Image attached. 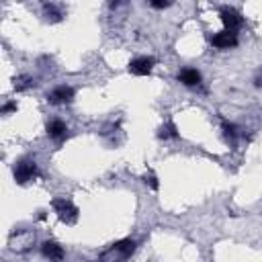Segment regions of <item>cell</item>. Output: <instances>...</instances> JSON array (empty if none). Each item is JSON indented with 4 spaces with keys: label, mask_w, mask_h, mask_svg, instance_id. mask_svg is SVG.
I'll return each instance as SVG.
<instances>
[{
    "label": "cell",
    "mask_w": 262,
    "mask_h": 262,
    "mask_svg": "<svg viewBox=\"0 0 262 262\" xmlns=\"http://www.w3.org/2000/svg\"><path fill=\"white\" fill-rule=\"evenodd\" d=\"M133 252H135V239L125 237L115 242L108 250H104L96 262H125L127 258H131Z\"/></svg>",
    "instance_id": "obj_1"
},
{
    "label": "cell",
    "mask_w": 262,
    "mask_h": 262,
    "mask_svg": "<svg viewBox=\"0 0 262 262\" xmlns=\"http://www.w3.org/2000/svg\"><path fill=\"white\" fill-rule=\"evenodd\" d=\"M35 244V231L33 229H16L8 237V248L16 254H25Z\"/></svg>",
    "instance_id": "obj_2"
},
{
    "label": "cell",
    "mask_w": 262,
    "mask_h": 262,
    "mask_svg": "<svg viewBox=\"0 0 262 262\" xmlns=\"http://www.w3.org/2000/svg\"><path fill=\"white\" fill-rule=\"evenodd\" d=\"M12 176L16 184H29L31 180H35L39 176V168L35 160H20L14 164L12 168Z\"/></svg>",
    "instance_id": "obj_3"
},
{
    "label": "cell",
    "mask_w": 262,
    "mask_h": 262,
    "mask_svg": "<svg viewBox=\"0 0 262 262\" xmlns=\"http://www.w3.org/2000/svg\"><path fill=\"white\" fill-rule=\"evenodd\" d=\"M51 207H53V211L57 213V217H59L63 223L74 225V223L78 221L80 211H78V207H76L70 199H66V196H61V199H53V201H51Z\"/></svg>",
    "instance_id": "obj_4"
},
{
    "label": "cell",
    "mask_w": 262,
    "mask_h": 262,
    "mask_svg": "<svg viewBox=\"0 0 262 262\" xmlns=\"http://www.w3.org/2000/svg\"><path fill=\"white\" fill-rule=\"evenodd\" d=\"M74 94L76 92H74L72 86L61 84V86H55L53 90L47 92V102L49 104H70L74 100Z\"/></svg>",
    "instance_id": "obj_5"
},
{
    "label": "cell",
    "mask_w": 262,
    "mask_h": 262,
    "mask_svg": "<svg viewBox=\"0 0 262 262\" xmlns=\"http://www.w3.org/2000/svg\"><path fill=\"white\" fill-rule=\"evenodd\" d=\"M156 66V59L149 57V55H139V57H133L129 61V72L133 76H149L151 70Z\"/></svg>",
    "instance_id": "obj_6"
},
{
    "label": "cell",
    "mask_w": 262,
    "mask_h": 262,
    "mask_svg": "<svg viewBox=\"0 0 262 262\" xmlns=\"http://www.w3.org/2000/svg\"><path fill=\"white\" fill-rule=\"evenodd\" d=\"M219 16H221V23L225 25V31L235 33L242 27V14L235 8H231V6H223L219 10Z\"/></svg>",
    "instance_id": "obj_7"
},
{
    "label": "cell",
    "mask_w": 262,
    "mask_h": 262,
    "mask_svg": "<svg viewBox=\"0 0 262 262\" xmlns=\"http://www.w3.org/2000/svg\"><path fill=\"white\" fill-rule=\"evenodd\" d=\"M41 254H43V258L49 260V262H61V260L66 258L63 248H61L55 239H47V242H43V244H41Z\"/></svg>",
    "instance_id": "obj_8"
},
{
    "label": "cell",
    "mask_w": 262,
    "mask_h": 262,
    "mask_svg": "<svg viewBox=\"0 0 262 262\" xmlns=\"http://www.w3.org/2000/svg\"><path fill=\"white\" fill-rule=\"evenodd\" d=\"M211 45L215 49H231L237 45V35L231 33V31H221V33H215L211 37Z\"/></svg>",
    "instance_id": "obj_9"
},
{
    "label": "cell",
    "mask_w": 262,
    "mask_h": 262,
    "mask_svg": "<svg viewBox=\"0 0 262 262\" xmlns=\"http://www.w3.org/2000/svg\"><path fill=\"white\" fill-rule=\"evenodd\" d=\"M45 131H47V135H49L51 139L61 141V139L68 135V125H66L61 119H51V121H47Z\"/></svg>",
    "instance_id": "obj_10"
},
{
    "label": "cell",
    "mask_w": 262,
    "mask_h": 262,
    "mask_svg": "<svg viewBox=\"0 0 262 262\" xmlns=\"http://www.w3.org/2000/svg\"><path fill=\"white\" fill-rule=\"evenodd\" d=\"M178 82L184 86H199L201 84V72L194 68H184L178 72Z\"/></svg>",
    "instance_id": "obj_11"
},
{
    "label": "cell",
    "mask_w": 262,
    "mask_h": 262,
    "mask_svg": "<svg viewBox=\"0 0 262 262\" xmlns=\"http://www.w3.org/2000/svg\"><path fill=\"white\" fill-rule=\"evenodd\" d=\"M61 16H63V12H61V8L57 4H53V2H45L43 4V18L47 23H59Z\"/></svg>",
    "instance_id": "obj_12"
},
{
    "label": "cell",
    "mask_w": 262,
    "mask_h": 262,
    "mask_svg": "<svg viewBox=\"0 0 262 262\" xmlns=\"http://www.w3.org/2000/svg\"><path fill=\"white\" fill-rule=\"evenodd\" d=\"M221 131H223V137L229 141V143H235L237 141V137H239V129L233 125V123H229V121H221Z\"/></svg>",
    "instance_id": "obj_13"
},
{
    "label": "cell",
    "mask_w": 262,
    "mask_h": 262,
    "mask_svg": "<svg viewBox=\"0 0 262 262\" xmlns=\"http://www.w3.org/2000/svg\"><path fill=\"white\" fill-rule=\"evenodd\" d=\"M158 137H160V139H174V137H178V129H176V125H174L172 121L164 123V125L158 129Z\"/></svg>",
    "instance_id": "obj_14"
},
{
    "label": "cell",
    "mask_w": 262,
    "mask_h": 262,
    "mask_svg": "<svg viewBox=\"0 0 262 262\" xmlns=\"http://www.w3.org/2000/svg\"><path fill=\"white\" fill-rule=\"evenodd\" d=\"M35 82H33L31 76H18V78H14V90H25V88H29Z\"/></svg>",
    "instance_id": "obj_15"
},
{
    "label": "cell",
    "mask_w": 262,
    "mask_h": 262,
    "mask_svg": "<svg viewBox=\"0 0 262 262\" xmlns=\"http://www.w3.org/2000/svg\"><path fill=\"white\" fill-rule=\"evenodd\" d=\"M143 182H145V184H149V186H151L154 190H158V178H156V176H154L151 172L143 176Z\"/></svg>",
    "instance_id": "obj_16"
},
{
    "label": "cell",
    "mask_w": 262,
    "mask_h": 262,
    "mask_svg": "<svg viewBox=\"0 0 262 262\" xmlns=\"http://www.w3.org/2000/svg\"><path fill=\"white\" fill-rule=\"evenodd\" d=\"M10 111H16V102H6V104L2 106V111H0V113H2V115H8Z\"/></svg>",
    "instance_id": "obj_17"
},
{
    "label": "cell",
    "mask_w": 262,
    "mask_h": 262,
    "mask_svg": "<svg viewBox=\"0 0 262 262\" xmlns=\"http://www.w3.org/2000/svg\"><path fill=\"white\" fill-rule=\"evenodd\" d=\"M254 84H256V86H258V88H260V86H262V68H260V70H258V72H256V76H254Z\"/></svg>",
    "instance_id": "obj_18"
},
{
    "label": "cell",
    "mask_w": 262,
    "mask_h": 262,
    "mask_svg": "<svg viewBox=\"0 0 262 262\" xmlns=\"http://www.w3.org/2000/svg\"><path fill=\"white\" fill-rule=\"evenodd\" d=\"M149 6H154V8H168L170 2H149Z\"/></svg>",
    "instance_id": "obj_19"
}]
</instances>
